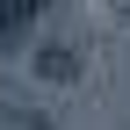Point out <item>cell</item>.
<instances>
[{
	"instance_id": "7a4b0ae2",
	"label": "cell",
	"mask_w": 130,
	"mask_h": 130,
	"mask_svg": "<svg viewBox=\"0 0 130 130\" xmlns=\"http://www.w3.org/2000/svg\"><path fill=\"white\" fill-rule=\"evenodd\" d=\"M36 7H43V0H0V29H22Z\"/></svg>"
},
{
	"instance_id": "6da1fadb",
	"label": "cell",
	"mask_w": 130,
	"mask_h": 130,
	"mask_svg": "<svg viewBox=\"0 0 130 130\" xmlns=\"http://www.w3.org/2000/svg\"><path fill=\"white\" fill-rule=\"evenodd\" d=\"M36 72L51 79V87H65V79H79V51H65V43H51V51L36 58Z\"/></svg>"
}]
</instances>
